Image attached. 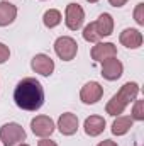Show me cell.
I'll return each mask as SVG.
<instances>
[{"label":"cell","instance_id":"5","mask_svg":"<svg viewBox=\"0 0 144 146\" xmlns=\"http://www.w3.org/2000/svg\"><path fill=\"white\" fill-rule=\"evenodd\" d=\"M85 21V12L78 3H68L66 12H65V22L68 26V29L71 31H78L83 26Z\"/></svg>","mask_w":144,"mask_h":146},{"label":"cell","instance_id":"15","mask_svg":"<svg viewBox=\"0 0 144 146\" xmlns=\"http://www.w3.org/2000/svg\"><path fill=\"white\" fill-rule=\"evenodd\" d=\"M95 27L100 37H107L114 33V19L110 14H102L97 21H95Z\"/></svg>","mask_w":144,"mask_h":146},{"label":"cell","instance_id":"11","mask_svg":"<svg viewBox=\"0 0 144 146\" xmlns=\"http://www.w3.org/2000/svg\"><path fill=\"white\" fill-rule=\"evenodd\" d=\"M58 129L65 136H73L78 131V117L71 112H65L58 119Z\"/></svg>","mask_w":144,"mask_h":146},{"label":"cell","instance_id":"26","mask_svg":"<svg viewBox=\"0 0 144 146\" xmlns=\"http://www.w3.org/2000/svg\"><path fill=\"white\" fill-rule=\"evenodd\" d=\"M17 146H29V145H26V143H20V145H17Z\"/></svg>","mask_w":144,"mask_h":146},{"label":"cell","instance_id":"6","mask_svg":"<svg viewBox=\"0 0 144 146\" xmlns=\"http://www.w3.org/2000/svg\"><path fill=\"white\" fill-rule=\"evenodd\" d=\"M54 121L48 115H36L32 121H31V129L32 133L39 136V138H48L54 133Z\"/></svg>","mask_w":144,"mask_h":146},{"label":"cell","instance_id":"13","mask_svg":"<svg viewBox=\"0 0 144 146\" xmlns=\"http://www.w3.org/2000/svg\"><path fill=\"white\" fill-rule=\"evenodd\" d=\"M83 127H85V133L88 136L95 138V136H98V134L104 133V129H105V119L102 115H90V117L85 119Z\"/></svg>","mask_w":144,"mask_h":146},{"label":"cell","instance_id":"17","mask_svg":"<svg viewBox=\"0 0 144 146\" xmlns=\"http://www.w3.org/2000/svg\"><path fill=\"white\" fill-rule=\"evenodd\" d=\"M61 19H63V17H61V12L56 10V9H49V10H46L44 15H42V22H44V26L49 27V29L56 27V26L61 22Z\"/></svg>","mask_w":144,"mask_h":146},{"label":"cell","instance_id":"3","mask_svg":"<svg viewBox=\"0 0 144 146\" xmlns=\"http://www.w3.org/2000/svg\"><path fill=\"white\" fill-rule=\"evenodd\" d=\"M26 139V131L17 122H9L0 127V141L3 146H17Z\"/></svg>","mask_w":144,"mask_h":146},{"label":"cell","instance_id":"9","mask_svg":"<svg viewBox=\"0 0 144 146\" xmlns=\"http://www.w3.org/2000/svg\"><path fill=\"white\" fill-rule=\"evenodd\" d=\"M122 72H124V65L117 60V56L102 61V76L110 80V82L120 78L122 76Z\"/></svg>","mask_w":144,"mask_h":146},{"label":"cell","instance_id":"2","mask_svg":"<svg viewBox=\"0 0 144 146\" xmlns=\"http://www.w3.org/2000/svg\"><path fill=\"white\" fill-rule=\"evenodd\" d=\"M137 94H139V85H137L136 82H127V83H124V85L120 87V90L108 100L107 107H105L107 114L108 115H120L132 100H136Z\"/></svg>","mask_w":144,"mask_h":146},{"label":"cell","instance_id":"19","mask_svg":"<svg viewBox=\"0 0 144 146\" xmlns=\"http://www.w3.org/2000/svg\"><path fill=\"white\" fill-rule=\"evenodd\" d=\"M131 117L134 121H144V100H136Z\"/></svg>","mask_w":144,"mask_h":146},{"label":"cell","instance_id":"12","mask_svg":"<svg viewBox=\"0 0 144 146\" xmlns=\"http://www.w3.org/2000/svg\"><path fill=\"white\" fill-rule=\"evenodd\" d=\"M119 41L122 46H126L129 49H137L143 44V34L137 29H124L119 36Z\"/></svg>","mask_w":144,"mask_h":146},{"label":"cell","instance_id":"16","mask_svg":"<svg viewBox=\"0 0 144 146\" xmlns=\"http://www.w3.org/2000/svg\"><path fill=\"white\" fill-rule=\"evenodd\" d=\"M132 124H134V119L131 115H117V119L112 124V133L115 136H124L126 133H129Z\"/></svg>","mask_w":144,"mask_h":146},{"label":"cell","instance_id":"14","mask_svg":"<svg viewBox=\"0 0 144 146\" xmlns=\"http://www.w3.org/2000/svg\"><path fill=\"white\" fill-rule=\"evenodd\" d=\"M17 17V7L10 2H0V27L12 24Z\"/></svg>","mask_w":144,"mask_h":146},{"label":"cell","instance_id":"21","mask_svg":"<svg viewBox=\"0 0 144 146\" xmlns=\"http://www.w3.org/2000/svg\"><path fill=\"white\" fill-rule=\"evenodd\" d=\"M9 56H10V49H9V46L3 44V42H0V65L5 63V61L9 60Z\"/></svg>","mask_w":144,"mask_h":146},{"label":"cell","instance_id":"25","mask_svg":"<svg viewBox=\"0 0 144 146\" xmlns=\"http://www.w3.org/2000/svg\"><path fill=\"white\" fill-rule=\"evenodd\" d=\"M87 2H90V3H95V2H98V0H87Z\"/></svg>","mask_w":144,"mask_h":146},{"label":"cell","instance_id":"20","mask_svg":"<svg viewBox=\"0 0 144 146\" xmlns=\"http://www.w3.org/2000/svg\"><path fill=\"white\" fill-rule=\"evenodd\" d=\"M134 21L139 24V26H144V3H137L136 9H134Z\"/></svg>","mask_w":144,"mask_h":146},{"label":"cell","instance_id":"1","mask_svg":"<svg viewBox=\"0 0 144 146\" xmlns=\"http://www.w3.org/2000/svg\"><path fill=\"white\" fill-rule=\"evenodd\" d=\"M15 106L24 110H37L44 104V88L36 78H22L14 90Z\"/></svg>","mask_w":144,"mask_h":146},{"label":"cell","instance_id":"4","mask_svg":"<svg viewBox=\"0 0 144 146\" xmlns=\"http://www.w3.org/2000/svg\"><path fill=\"white\" fill-rule=\"evenodd\" d=\"M54 51L63 61H71V60H75V56L78 53V44L73 37L61 36L54 41Z\"/></svg>","mask_w":144,"mask_h":146},{"label":"cell","instance_id":"10","mask_svg":"<svg viewBox=\"0 0 144 146\" xmlns=\"http://www.w3.org/2000/svg\"><path fill=\"white\" fill-rule=\"evenodd\" d=\"M117 56V48L112 42H98L92 48V60L95 61H105L108 58H115Z\"/></svg>","mask_w":144,"mask_h":146},{"label":"cell","instance_id":"24","mask_svg":"<svg viewBox=\"0 0 144 146\" xmlns=\"http://www.w3.org/2000/svg\"><path fill=\"white\" fill-rule=\"evenodd\" d=\"M97 146H117V143H115V141H110V139H105V141L98 143Z\"/></svg>","mask_w":144,"mask_h":146},{"label":"cell","instance_id":"18","mask_svg":"<svg viewBox=\"0 0 144 146\" xmlns=\"http://www.w3.org/2000/svg\"><path fill=\"white\" fill-rule=\"evenodd\" d=\"M83 39L88 41V42H98V33H97V27H95V22H90L85 29H83Z\"/></svg>","mask_w":144,"mask_h":146},{"label":"cell","instance_id":"22","mask_svg":"<svg viewBox=\"0 0 144 146\" xmlns=\"http://www.w3.org/2000/svg\"><path fill=\"white\" fill-rule=\"evenodd\" d=\"M129 0H108V3L110 5H114V7H122V5H126Z\"/></svg>","mask_w":144,"mask_h":146},{"label":"cell","instance_id":"23","mask_svg":"<svg viewBox=\"0 0 144 146\" xmlns=\"http://www.w3.org/2000/svg\"><path fill=\"white\" fill-rule=\"evenodd\" d=\"M37 146H58L54 141H51V139H41L39 143H37Z\"/></svg>","mask_w":144,"mask_h":146},{"label":"cell","instance_id":"8","mask_svg":"<svg viewBox=\"0 0 144 146\" xmlns=\"http://www.w3.org/2000/svg\"><path fill=\"white\" fill-rule=\"evenodd\" d=\"M31 68L36 73L42 75V76H49L51 73L54 72V61L51 60V56L44 54V53H39L32 58L31 61Z\"/></svg>","mask_w":144,"mask_h":146},{"label":"cell","instance_id":"7","mask_svg":"<svg viewBox=\"0 0 144 146\" xmlns=\"http://www.w3.org/2000/svg\"><path fill=\"white\" fill-rule=\"evenodd\" d=\"M104 95V87L98 82H88L81 87L80 99L83 104H97Z\"/></svg>","mask_w":144,"mask_h":146}]
</instances>
